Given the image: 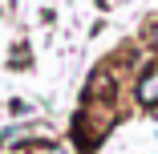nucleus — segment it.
Returning a JSON list of instances; mask_svg holds the SVG:
<instances>
[{
  "instance_id": "1",
  "label": "nucleus",
  "mask_w": 158,
  "mask_h": 154,
  "mask_svg": "<svg viewBox=\"0 0 158 154\" xmlns=\"http://www.w3.org/2000/svg\"><path fill=\"white\" fill-rule=\"evenodd\" d=\"M134 94H138V102H142L146 110H158V61L146 65V73H142L138 85H134Z\"/></svg>"
},
{
  "instance_id": "2",
  "label": "nucleus",
  "mask_w": 158,
  "mask_h": 154,
  "mask_svg": "<svg viewBox=\"0 0 158 154\" xmlns=\"http://www.w3.org/2000/svg\"><path fill=\"white\" fill-rule=\"evenodd\" d=\"M28 134H33V126H24V122H20V126H8V130H0V150L16 146V142H20V138H28Z\"/></svg>"
},
{
  "instance_id": "3",
  "label": "nucleus",
  "mask_w": 158,
  "mask_h": 154,
  "mask_svg": "<svg viewBox=\"0 0 158 154\" xmlns=\"http://www.w3.org/2000/svg\"><path fill=\"white\" fill-rule=\"evenodd\" d=\"M150 28H154V45H158V16H154V20H150Z\"/></svg>"
},
{
  "instance_id": "4",
  "label": "nucleus",
  "mask_w": 158,
  "mask_h": 154,
  "mask_svg": "<svg viewBox=\"0 0 158 154\" xmlns=\"http://www.w3.org/2000/svg\"><path fill=\"white\" fill-rule=\"evenodd\" d=\"M41 154H65V150H61V146H49V150H41Z\"/></svg>"
}]
</instances>
